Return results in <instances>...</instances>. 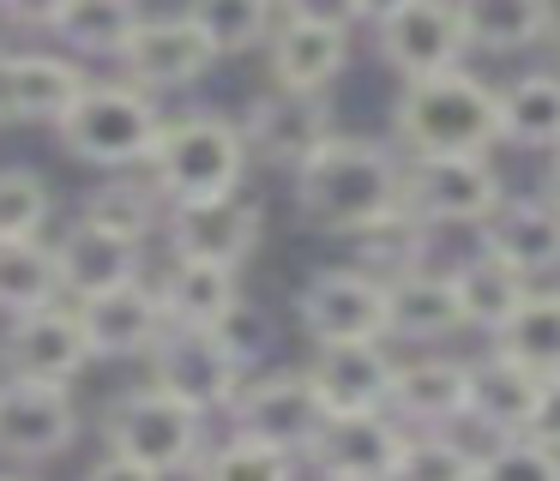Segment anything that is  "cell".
<instances>
[{
    "mask_svg": "<svg viewBox=\"0 0 560 481\" xmlns=\"http://www.w3.org/2000/svg\"><path fill=\"white\" fill-rule=\"evenodd\" d=\"M404 163L392 144L331 132L302 168H295V211L319 235H368V228L404 216Z\"/></svg>",
    "mask_w": 560,
    "mask_h": 481,
    "instance_id": "6da1fadb",
    "label": "cell"
},
{
    "mask_svg": "<svg viewBox=\"0 0 560 481\" xmlns=\"http://www.w3.org/2000/svg\"><path fill=\"white\" fill-rule=\"evenodd\" d=\"M542 373H530L524 361L512 355H488L476 361V385H470V421L476 427H488L494 439H506V433H530L536 421V403H542Z\"/></svg>",
    "mask_w": 560,
    "mask_h": 481,
    "instance_id": "cb8c5ba5",
    "label": "cell"
},
{
    "mask_svg": "<svg viewBox=\"0 0 560 481\" xmlns=\"http://www.w3.org/2000/svg\"><path fill=\"white\" fill-rule=\"evenodd\" d=\"M79 439V409L67 385H37V379H7L0 385V457L19 464H49L73 451Z\"/></svg>",
    "mask_w": 560,
    "mask_h": 481,
    "instance_id": "5bb4252c",
    "label": "cell"
},
{
    "mask_svg": "<svg viewBox=\"0 0 560 481\" xmlns=\"http://www.w3.org/2000/svg\"><path fill=\"white\" fill-rule=\"evenodd\" d=\"M163 228H170L175 259H211V265L242 271L259 253L266 211H259V199H247V192H223V199H199V204H170Z\"/></svg>",
    "mask_w": 560,
    "mask_h": 481,
    "instance_id": "8fae6325",
    "label": "cell"
},
{
    "mask_svg": "<svg viewBox=\"0 0 560 481\" xmlns=\"http://www.w3.org/2000/svg\"><path fill=\"white\" fill-rule=\"evenodd\" d=\"M230 421L247 439H266V445H278V451L307 457L314 439L326 433L331 409H326V397H319V385L307 379V373H266V379L242 385V397L230 403Z\"/></svg>",
    "mask_w": 560,
    "mask_h": 481,
    "instance_id": "ba28073f",
    "label": "cell"
},
{
    "mask_svg": "<svg viewBox=\"0 0 560 481\" xmlns=\"http://www.w3.org/2000/svg\"><path fill=\"white\" fill-rule=\"evenodd\" d=\"M271 60V84L283 91H326L343 67H350V31H331V24H302V19H283L266 43Z\"/></svg>",
    "mask_w": 560,
    "mask_h": 481,
    "instance_id": "44dd1931",
    "label": "cell"
},
{
    "mask_svg": "<svg viewBox=\"0 0 560 481\" xmlns=\"http://www.w3.org/2000/svg\"><path fill=\"white\" fill-rule=\"evenodd\" d=\"M392 132L410 156L488 151L500 139V91L464 67L434 72V79H410L398 108H392Z\"/></svg>",
    "mask_w": 560,
    "mask_h": 481,
    "instance_id": "7a4b0ae2",
    "label": "cell"
},
{
    "mask_svg": "<svg viewBox=\"0 0 560 481\" xmlns=\"http://www.w3.org/2000/svg\"><path fill=\"white\" fill-rule=\"evenodd\" d=\"M242 132H247V151L271 168H302L319 144L331 139V108L326 96L314 91H283L271 84L266 96H254L242 115Z\"/></svg>",
    "mask_w": 560,
    "mask_h": 481,
    "instance_id": "9a60e30c",
    "label": "cell"
},
{
    "mask_svg": "<svg viewBox=\"0 0 560 481\" xmlns=\"http://www.w3.org/2000/svg\"><path fill=\"white\" fill-rule=\"evenodd\" d=\"M476 481H560V451L542 445L536 433H506L482 451V476Z\"/></svg>",
    "mask_w": 560,
    "mask_h": 481,
    "instance_id": "74e56055",
    "label": "cell"
},
{
    "mask_svg": "<svg viewBox=\"0 0 560 481\" xmlns=\"http://www.w3.org/2000/svg\"><path fill=\"white\" fill-rule=\"evenodd\" d=\"M0 355H7V373H13V379L67 385V379L85 373V361H97V349H91L85 313L55 301V307L19 313L13 331H7V343H0Z\"/></svg>",
    "mask_w": 560,
    "mask_h": 481,
    "instance_id": "7c38bea8",
    "label": "cell"
},
{
    "mask_svg": "<svg viewBox=\"0 0 560 481\" xmlns=\"http://www.w3.org/2000/svg\"><path fill=\"white\" fill-rule=\"evenodd\" d=\"M506 204V180L482 151H434L410 156L404 211L416 223H488Z\"/></svg>",
    "mask_w": 560,
    "mask_h": 481,
    "instance_id": "52a82bcc",
    "label": "cell"
},
{
    "mask_svg": "<svg viewBox=\"0 0 560 481\" xmlns=\"http://www.w3.org/2000/svg\"><path fill=\"white\" fill-rule=\"evenodd\" d=\"M470 385H476V361H452V355H422L410 367H398V391H392V415L416 433L452 427L470 421Z\"/></svg>",
    "mask_w": 560,
    "mask_h": 481,
    "instance_id": "d6986e66",
    "label": "cell"
},
{
    "mask_svg": "<svg viewBox=\"0 0 560 481\" xmlns=\"http://www.w3.org/2000/svg\"><path fill=\"white\" fill-rule=\"evenodd\" d=\"M211 331H218L223 343H230V355L242 361V367H254V361H259V349L271 343V325H266V313H259V307H247V301H242V307H235L223 325H211Z\"/></svg>",
    "mask_w": 560,
    "mask_h": 481,
    "instance_id": "f35d334b",
    "label": "cell"
},
{
    "mask_svg": "<svg viewBox=\"0 0 560 481\" xmlns=\"http://www.w3.org/2000/svg\"><path fill=\"white\" fill-rule=\"evenodd\" d=\"M482 247L500 253V259L524 277L560 271V204L548 199V192L542 199H506L482 223Z\"/></svg>",
    "mask_w": 560,
    "mask_h": 481,
    "instance_id": "ffe728a7",
    "label": "cell"
},
{
    "mask_svg": "<svg viewBox=\"0 0 560 481\" xmlns=\"http://www.w3.org/2000/svg\"><path fill=\"white\" fill-rule=\"evenodd\" d=\"M398 7H404V0H362V19H368V24H380V19H392Z\"/></svg>",
    "mask_w": 560,
    "mask_h": 481,
    "instance_id": "f6af8a7d",
    "label": "cell"
},
{
    "mask_svg": "<svg viewBox=\"0 0 560 481\" xmlns=\"http://www.w3.org/2000/svg\"><path fill=\"white\" fill-rule=\"evenodd\" d=\"M542 192H548V199H555V204H560V151H555V156H548V180H542Z\"/></svg>",
    "mask_w": 560,
    "mask_h": 481,
    "instance_id": "bcb514c9",
    "label": "cell"
},
{
    "mask_svg": "<svg viewBox=\"0 0 560 481\" xmlns=\"http://www.w3.org/2000/svg\"><path fill=\"white\" fill-rule=\"evenodd\" d=\"M7 60L13 55H0V127L13 120V72H7Z\"/></svg>",
    "mask_w": 560,
    "mask_h": 481,
    "instance_id": "ee69618b",
    "label": "cell"
},
{
    "mask_svg": "<svg viewBox=\"0 0 560 481\" xmlns=\"http://www.w3.org/2000/svg\"><path fill=\"white\" fill-rule=\"evenodd\" d=\"M163 307H170V325H223L235 307H242V283H235L230 265H211V259H175L170 277H163Z\"/></svg>",
    "mask_w": 560,
    "mask_h": 481,
    "instance_id": "4316f807",
    "label": "cell"
},
{
    "mask_svg": "<svg viewBox=\"0 0 560 481\" xmlns=\"http://www.w3.org/2000/svg\"><path fill=\"white\" fill-rule=\"evenodd\" d=\"M386 295H392V337H404V343H440L464 325L452 271L410 265V271L386 277Z\"/></svg>",
    "mask_w": 560,
    "mask_h": 481,
    "instance_id": "603a6c76",
    "label": "cell"
},
{
    "mask_svg": "<svg viewBox=\"0 0 560 481\" xmlns=\"http://www.w3.org/2000/svg\"><path fill=\"white\" fill-rule=\"evenodd\" d=\"M151 379L163 385V391L187 397L194 409H223L230 415V403L242 397L247 385V367L230 355V343H223L218 331H199V325H170L163 331V343L151 349Z\"/></svg>",
    "mask_w": 560,
    "mask_h": 481,
    "instance_id": "9c48e42d",
    "label": "cell"
},
{
    "mask_svg": "<svg viewBox=\"0 0 560 481\" xmlns=\"http://www.w3.org/2000/svg\"><path fill=\"white\" fill-rule=\"evenodd\" d=\"M283 19L331 24V31H355V24H362V0H283Z\"/></svg>",
    "mask_w": 560,
    "mask_h": 481,
    "instance_id": "ab89813d",
    "label": "cell"
},
{
    "mask_svg": "<svg viewBox=\"0 0 560 481\" xmlns=\"http://www.w3.org/2000/svg\"><path fill=\"white\" fill-rule=\"evenodd\" d=\"M374 43H380V60L392 72H404V84H410V79L452 72L458 55L470 48V36H464L458 0H404L392 19L374 24Z\"/></svg>",
    "mask_w": 560,
    "mask_h": 481,
    "instance_id": "30bf717a",
    "label": "cell"
},
{
    "mask_svg": "<svg viewBox=\"0 0 560 481\" xmlns=\"http://www.w3.org/2000/svg\"><path fill=\"white\" fill-rule=\"evenodd\" d=\"M55 253H61V283L73 301H91V295H103V289L139 277V241H121V235H109V228L85 223V216L67 223V235L55 241Z\"/></svg>",
    "mask_w": 560,
    "mask_h": 481,
    "instance_id": "7402d4cb",
    "label": "cell"
},
{
    "mask_svg": "<svg viewBox=\"0 0 560 481\" xmlns=\"http://www.w3.org/2000/svg\"><path fill=\"white\" fill-rule=\"evenodd\" d=\"M67 295L61 283V253L49 241H0V313L19 319V313L55 307Z\"/></svg>",
    "mask_w": 560,
    "mask_h": 481,
    "instance_id": "f546056e",
    "label": "cell"
},
{
    "mask_svg": "<svg viewBox=\"0 0 560 481\" xmlns=\"http://www.w3.org/2000/svg\"><path fill=\"white\" fill-rule=\"evenodd\" d=\"M158 132H163V115H158V103H151V91L133 79H91L85 96H79L61 120V144L79 163H97V168L151 163Z\"/></svg>",
    "mask_w": 560,
    "mask_h": 481,
    "instance_id": "277c9868",
    "label": "cell"
},
{
    "mask_svg": "<svg viewBox=\"0 0 560 481\" xmlns=\"http://www.w3.org/2000/svg\"><path fill=\"white\" fill-rule=\"evenodd\" d=\"M555 36H560V31H555Z\"/></svg>",
    "mask_w": 560,
    "mask_h": 481,
    "instance_id": "c3c4849f",
    "label": "cell"
},
{
    "mask_svg": "<svg viewBox=\"0 0 560 481\" xmlns=\"http://www.w3.org/2000/svg\"><path fill=\"white\" fill-rule=\"evenodd\" d=\"M0 481H25V476H0Z\"/></svg>",
    "mask_w": 560,
    "mask_h": 481,
    "instance_id": "7dc6e473",
    "label": "cell"
},
{
    "mask_svg": "<svg viewBox=\"0 0 560 481\" xmlns=\"http://www.w3.org/2000/svg\"><path fill=\"white\" fill-rule=\"evenodd\" d=\"M85 313V331H91V349L97 361H133V355H151L170 331V307H163V289H151L145 277L133 283H115L103 295L79 301Z\"/></svg>",
    "mask_w": 560,
    "mask_h": 481,
    "instance_id": "e0dca14e",
    "label": "cell"
},
{
    "mask_svg": "<svg viewBox=\"0 0 560 481\" xmlns=\"http://www.w3.org/2000/svg\"><path fill=\"white\" fill-rule=\"evenodd\" d=\"M85 481H163V476H158V469H145V464H133V457H121V451H109Z\"/></svg>",
    "mask_w": 560,
    "mask_h": 481,
    "instance_id": "7bdbcfd3",
    "label": "cell"
},
{
    "mask_svg": "<svg viewBox=\"0 0 560 481\" xmlns=\"http://www.w3.org/2000/svg\"><path fill=\"white\" fill-rule=\"evenodd\" d=\"M452 283H458V307H464V325H476V331L494 337L500 325L512 319V313L530 301V277L512 271L500 253H470V259L452 271Z\"/></svg>",
    "mask_w": 560,
    "mask_h": 481,
    "instance_id": "83f0119b",
    "label": "cell"
},
{
    "mask_svg": "<svg viewBox=\"0 0 560 481\" xmlns=\"http://www.w3.org/2000/svg\"><path fill=\"white\" fill-rule=\"evenodd\" d=\"M476 476H482V457L470 445H458L452 433H410L392 481H476Z\"/></svg>",
    "mask_w": 560,
    "mask_h": 481,
    "instance_id": "8d00e7d4",
    "label": "cell"
},
{
    "mask_svg": "<svg viewBox=\"0 0 560 481\" xmlns=\"http://www.w3.org/2000/svg\"><path fill=\"white\" fill-rule=\"evenodd\" d=\"M163 192L151 187V180H109V187H97L85 204H79V216L97 228H109V235L121 241H145L151 228L163 223Z\"/></svg>",
    "mask_w": 560,
    "mask_h": 481,
    "instance_id": "836d02e7",
    "label": "cell"
},
{
    "mask_svg": "<svg viewBox=\"0 0 560 481\" xmlns=\"http://www.w3.org/2000/svg\"><path fill=\"white\" fill-rule=\"evenodd\" d=\"M254 163L247 132L223 115H175L163 120L158 151H151V187L170 204H199V199H223L242 192V175Z\"/></svg>",
    "mask_w": 560,
    "mask_h": 481,
    "instance_id": "3957f363",
    "label": "cell"
},
{
    "mask_svg": "<svg viewBox=\"0 0 560 481\" xmlns=\"http://www.w3.org/2000/svg\"><path fill=\"white\" fill-rule=\"evenodd\" d=\"M307 379L319 385L331 415H368V409H392L398 361L386 355V343H319Z\"/></svg>",
    "mask_w": 560,
    "mask_h": 481,
    "instance_id": "ac0fdd59",
    "label": "cell"
},
{
    "mask_svg": "<svg viewBox=\"0 0 560 481\" xmlns=\"http://www.w3.org/2000/svg\"><path fill=\"white\" fill-rule=\"evenodd\" d=\"M494 349L524 361L542 379H555L560 373V289H530V301L494 331Z\"/></svg>",
    "mask_w": 560,
    "mask_h": 481,
    "instance_id": "4dcf8cb0",
    "label": "cell"
},
{
    "mask_svg": "<svg viewBox=\"0 0 560 481\" xmlns=\"http://www.w3.org/2000/svg\"><path fill=\"white\" fill-rule=\"evenodd\" d=\"M211 60H218V48H211V36L199 31L187 12H182V19H145L133 36H127V48H121L127 79L145 84L151 96L199 84Z\"/></svg>",
    "mask_w": 560,
    "mask_h": 481,
    "instance_id": "2e32d148",
    "label": "cell"
},
{
    "mask_svg": "<svg viewBox=\"0 0 560 481\" xmlns=\"http://www.w3.org/2000/svg\"><path fill=\"white\" fill-rule=\"evenodd\" d=\"M278 12L283 0H187V19L211 36L218 55H247V48L271 43V31L283 24Z\"/></svg>",
    "mask_w": 560,
    "mask_h": 481,
    "instance_id": "d6a6232c",
    "label": "cell"
},
{
    "mask_svg": "<svg viewBox=\"0 0 560 481\" xmlns=\"http://www.w3.org/2000/svg\"><path fill=\"white\" fill-rule=\"evenodd\" d=\"M530 433H536L542 445H555V451H560V373L542 385V403H536V421H530Z\"/></svg>",
    "mask_w": 560,
    "mask_h": 481,
    "instance_id": "b9f144b4",
    "label": "cell"
},
{
    "mask_svg": "<svg viewBox=\"0 0 560 481\" xmlns=\"http://www.w3.org/2000/svg\"><path fill=\"white\" fill-rule=\"evenodd\" d=\"M500 139L518 151H560V72H524L500 91Z\"/></svg>",
    "mask_w": 560,
    "mask_h": 481,
    "instance_id": "f1b7e54d",
    "label": "cell"
},
{
    "mask_svg": "<svg viewBox=\"0 0 560 481\" xmlns=\"http://www.w3.org/2000/svg\"><path fill=\"white\" fill-rule=\"evenodd\" d=\"M404 445H410V433L392 409L331 415L326 433L314 439V451H307V464H314L319 481H392Z\"/></svg>",
    "mask_w": 560,
    "mask_h": 481,
    "instance_id": "4fadbf2b",
    "label": "cell"
},
{
    "mask_svg": "<svg viewBox=\"0 0 560 481\" xmlns=\"http://www.w3.org/2000/svg\"><path fill=\"white\" fill-rule=\"evenodd\" d=\"M49 211H55V192H49V180H43L37 168H19V163L0 168V241L43 235Z\"/></svg>",
    "mask_w": 560,
    "mask_h": 481,
    "instance_id": "d590c367",
    "label": "cell"
},
{
    "mask_svg": "<svg viewBox=\"0 0 560 481\" xmlns=\"http://www.w3.org/2000/svg\"><path fill=\"white\" fill-rule=\"evenodd\" d=\"M145 24L139 0H67L61 19H55V36L79 55H115L121 60L127 36Z\"/></svg>",
    "mask_w": 560,
    "mask_h": 481,
    "instance_id": "1f68e13d",
    "label": "cell"
},
{
    "mask_svg": "<svg viewBox=\"0 0 560 481\" xmlns=\"http://www.w3.org/2000/svg\"><path fill=\"white\" fill-rule=\"evenodd\" d=\"M67 0H0V19L7 24H25V31H55Z\"/></svg>",
    "mask_w": 560,
    "mask_h": 481,
    "instance_id": "60d3db41",
    "label": "cell"
},
{
    "mask_svg": "<svg viewBox=\"0 0 560 481\" xmlns=\"http://www.w3.org/2000/svg\"><path fill=\"white\" fill-rule=\"evenodd\" d=\"M295 451H278L266 439H247V433H230L223 445H211L194 464V481H295Z\"/></svg>",
    "mask_w": 560,
    "mask_h": 481,
    "instance_id": "e575fe53",
    "label": "cell"
},
{
    "mask_svg": "<svg viewBox=\"0 0 560 481\" xmlns=\"http://www.w3.org/2000/svg\"><path fill=\"white\" fill-rule=\"evenodd\" d=\"M103 439H109V451L133 457L158 476H182L206 457V409H194L187 397L163 391L151 379L103 409Z\"/></svg>",
    "mask_w": 560,
    "mask_h": 481,
    "instance_id": "5b68a950",
    "label": "cell"
},
{
    "mask_svg": "<svg viewBox=\"0 0 560 481\" xmlns=\"http://www.w3.org/2000/svg\"><path fill=\"white\" fill-rule=\"evenodd\" d=\"M458 12L470 48H488V55H518L560 31L555 0H458Z\"/></svg>",
    "mask_w": 560,
    "mask_h": 481,
    "instance_id": "484cf974",
    "label": "cell"
},
{
    "mask_svg": "<svg viewBox=\"0 0 560 481\" xmlns=\"http://www.w3.org/2000/svg\"><path fill=\"white\" fill-rule=\"evenodd\" d=\"M7 72H13V120H55L61 127L67 108L85 96V67L67 55H43V48H31V55H13L7 60Z\"/></svg>",
    "mask_w": 560,
    "mask_h": 481,
    "instance_id": "d4e9b609",
    "label": "cell"
},
{
    "mask_svg": "<svg viewBox=\"0 0 560 481\" xmlns=\"http://www.w3.org/2000/svg\"><path fill=\"white\" fill-rule=\"evenodd\" d=\"M295 319L319 343H386L392 337V295L386 277L368 265H326L295 289Z\"/></svg>",
    "mask_w": 560,
    "mask_h": 481,
    "instance_id": "8992f818",
    "label": "cell"
}]
</instances>
